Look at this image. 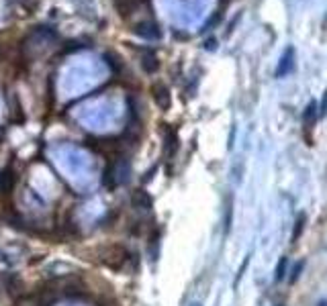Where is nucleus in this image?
<instances>
[{"instance_id": "9d476101", "label": "nucleus", "mask_w": 327, "mask_h": 306, "mask_svg": "<svg viewBox=\"0 0 327 306\" xmlns=\"http://www.w3.org/2000/svg\"><path fill=\"white\" fill-rule=\"evenodd\" d=\"M287 268H289V259H287V257H280V259H278V266H276V270H274V280H276V282H282V280L287 278Z\"/></svg>"}, {"instance_id": "1a4fd4ad", "label": "nucleus", "mask_w": 327, "mask_h": 306, "mask_svg": "<svg viewBox=\"0 0 327 306\" xmlns=\"http://www.w3.org/2000/svg\"><path fill=\"white\" fill-rule=\"evenodd\" d=\"M115 2V6H117V10L123 14V16H129L133 10H135V0H113Z\"/></svg>"}, {"instance_id": "0eeeda50", "label": "nucleus", "mask_w": 327, "mask_h": 306, "mask_svg": "<svg viewBox=\"0 0 327 306\" xmlns=\"http://www.w3.org/2000/svg\"><path fill=\"white\" fill-rule=\"evenodd\" d=\"M133 202H135V206H137V208H144V210H150V208H152V198L148 196V192H146V190L135 192Z\"/></svg>"}, {"instance_id": "423d86ee", "label": "nucleus", "mask_w": 327, "mask_h": 306, "mask_svg": "<svg viewBox=\"0 0 327 306\" xmlns=\"http://www.w3.org/2000/svg\"><path fill=\"white\" fill-rule=\"evenodd\" d=\"M178 151V135L174 129H166V155L172 157Z\"/></svg>"}, {"instance_id": "a211bd4d", "label": "nucleus", "mask_w": 327, "mask_h": 306, "mask_svg": "<svg viewBox=\"0 0 327 306\" xmlns=\"http://www.w3.org/2000/svg\"><path fill=\"white\" fill-rule=\"evenodd\" d=\"M190 306H200V304H198V302H192V304H190Z\"/></svg>"}, {"instance_id": "f3484780", "label": "nucleus", "mask_w": 327, "mask_h": 306, "mask_svg": "<svg viewBox=\"0 0 327 306\" xmlns=\"http://www.w3.org/2000/svg\"><path fill=\"white\" fill-rule=\"evenodd\" d=\"M317 306H327V300H321V302H319Z\"/></svg>"}, {"instance_id": "f8f14e48", "label": "nucleus", "mask_w": 327, "mask_h": 306, "mask_svg": "<svg viewBox=\"0 0 327 306\" xmlns=\"http://www.w3.org/2000/svg\"><path fill=\"white\" fill-rule=\"evenodd\" d=\"M12 186V171L6 167L0 171V190H8Z\"/></svg>"}, {"instance_id": "7ed1b4c3", "label": "nucleus", "mask_w": 327, "mask_h": 306, "mask_svg": "<svg viewBox=\"0 0 327 306\" xmlns=\"http://www.w3.org/2000/svg\"><path fill=\"white\" fill-rule=\"evenodd\" d=\"M152 94H154L156 104H158L162 111H168V108H170V104H172V96H170L168 86H163V84H154V86H152Z\"/></svg>"}, {"instance_id": "f03ea898", "label": "nucleus", "mask_w": 327, "mask_h": 306, "mask_svg": "<svg viewBox=\"0 0 327 306\" xmlns=\"http://www.w3.org/2000/svg\"><path fill=\"white\" fill-rule=\"evenodd\" d=\"M135 35L146 39V41H158L162 37V31H160V25L154 23V20H141L135 25Z\"/></svg>"}, {"instance_id": "ddd939ff", "label": "nucleus", "mask_w": 327, "mask_h": 306, "mask_svg": "<svg viewBox=\"0 0 327 306\" xmlns=\"http://www.w3.org/2000/svg\"><path fill=\"white\" fill-rule=\"evenodd\" d=\"M317 113H319V119L327 115V90L323 92V96H321V104H317Z\"/></svg>"}, {"instance_id": "4468645a", "label": "nucleus", "mask_w": 327, "mask_h": 306, "mask_svg": "<svg viewBox=\"0 0 327 306\" xmlns=\"http://www.w3.org/2000/svg\"><path fill=\"white\" fill-rule=\"evenodd\" d=\"M231 214H233V208H231V204L227 206V212H225V233H229V229H231Z\"/></svg>"}, {"instance_id": "aec40b11", "label": "nucleus", "mask_w": 327, "mask_h": 306, "mask_svg": "<svg viewBox=\"0 0 327 306\" xmlns=\"http://www.w3.org/2000/svg\"><path fill=\"white\" fill-rule=\"evenodd\" d=\"M0 55H2V53H0Z\"/></svg>"}, {"instance_id": "6e6552de", "label": "nucleus", "mask_w": 327, "mask_h": 306, "mask_svg": "<svg viewBox=\"0 0 327 306\" xmlns=\"http://www.w3.org/2000/svg\"><path fill=\"white\" fill-rule=\"evenodd\" d=\"M305 223H307V214H305V212H301V214H299V218H297V223H295L293 235H291V241H293V243H297V241L301 239V235H303V231H305Z\"/></svg>"}, {"instance_id": "6ab92c4d", "label": "nucleus", "mask_w": 327, "mask_h": 306, "mask_svg": "<svg viewBox=\"0 0 327 306\" xmlns=\"http://www.w3.org/2000/svg\"><path fill=\"white\" fill-rule=\"evenodd\" d=\"M278 306H284V304H278Z\"/></svg>"}, {"instance_id": "2eb2a0df", "label": "nucleus", "mask_w": 327, "mask_h": 306, "mask_svg": "<svg viewBox=\"0 0 327 306\" xmlns=\"http://www.w3.org/2000/svg\"><path fill=\"white\" fill-rule=\"evenodd\" d=\"M205 49H207V51H215V49H217V39H215V37H213V39H207V41H205Z\"/></svg>"}, {"instance_id": "dca6fc26", "label": "nucleus", "mask_w": 327, "mask_h": 306, "mask_svg": "<svg viewBox=\"0 0 327 306\" xmlns=\"http://www.w3.org/2000/svg\"><path fill=\"white\" fill-rule=\"evenodd\" d=\"M248 264H250V257H246V261L241 264V268H239V272H237V278H235V284L241 280V276H243V272H246V268H248Z\"/></svg>"}, {"instance_id": "f257e3e1", "label": "nucleus", "mask_w": 327, "mask_h": 306, "mask_svg": "<svg viewBox=\"0 0 327 306\" xmlns=\"http://www.w3.org/2000/svg\"><path fill=\"white\" fill-rule=\"evenodd\" d=\"M293 70H295V47L289 45V47L282 51L280 59H278V65H276L274 76H276V78H287Z\"/></svg>"}, {"instance_id": "39448f33", "label": "nucleus", "mask_w": 327, "mask_h": 306, "mask_svg": "<svg viewBox=\"0 0 327 306\" xmlns=\"http://www.w3.org/2000/svg\"><path fill=\"white\" fill-rule=\"evenodd\" d=\"M319 119V113H317V102L315 100H311L307 106H305V111H303V125H305V129H311L313 125H315V121Z\"/></svg>"}, {"instance_id": "20e7f679", "label": "nucleus", "mask_w": 327, "mask_h": 306, "mask_svg": "<svg viewBox=\"0 0 327 306\" xmlns=\"http://www.w3.org/2000/svg\"><path fill=\"white\" fill-rule=\"evenodd\" d=\"M141 68L146 74H156L160 70V61H158V55L154 51H144L141 53Z\"/></svg>"}, {"instance_id": "9b49d317", "label": "nucleus", "mask_w": 327, "mask_h": 306, "mask_svg": "<svg viewBox=\"0 0 327 306\" xmlns=\"http://www.w3.org/2000/svg\"><path fill=\"white\" fill-rule=\"evenodd\" d=\"M303 270H305V259H299L295 266H293V270H291V274H289V282L291 284H295L299 278H301V274H303Z\"/></svg>"}]
</instances>
